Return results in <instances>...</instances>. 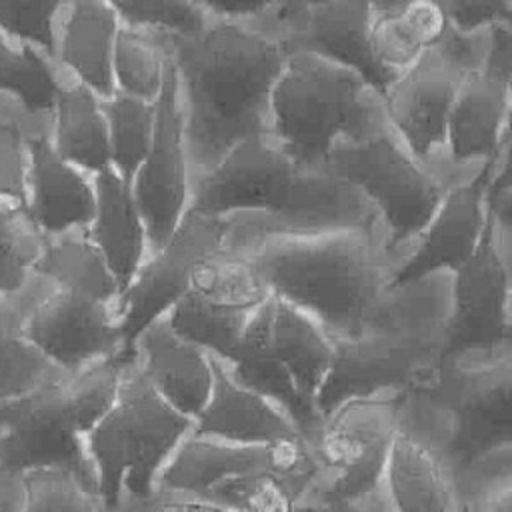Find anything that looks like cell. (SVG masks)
<instances>
[{"label":"cell","mask_w":512,"mask_h":512,"mask_svg":"<svg viewBox=\"0 0 512 512\" xmlns=\"http://www.w3.org/2000/svg\"><path fill=\"white\" fill-rule=\"evenodd\" d=\"M384 124L382 94L360 74L306 52L286 54L270 94L266 134L296 164L324 170L340 142Z\"/></svg>","instance_id":"52a82bcc"},{"label":"cell","mask_w":512,"mask_h":512,"mask_svg":"<svg viewBox=\"0 0 512 512\" xmlns=\"http://www.w3.org/2000/svg\"><path fill=\"white\" fill-rule=\"evenodd\" d=\"M22 334L50 364L66 374L128 354L116 304L50 284L28 304Z\"/></svg>","instance_id":"9a60e30c"},{"label":"cell","mask_w":512,"mask_h":512,"mask_svg":"<svg viewBox=\"0 0 512 512\" xmlns=\"http://www.w3.org/2000/svg\"><path fill=\"white\" fill-rule=\"evenodd\" d=\"M102 100L108 126L110 166L130 182L144 160L156 124V102L114 92Z\"/></svg>","instance_id":"d6a6232c"},{"label":"cell","mask_w":512,"mask_h":512,"mask_svg":"<svg viewBox=\"0 0 512 512\" xmlns=\"http://www.w3.org/2000/svg\"><path fill=\"white\" fill-rule=\"evenodd\" d=\"M486 32L464 34L446 22L440 40L382 90L388 128L448 186H454L444 166L448 116L462 80L482 68Z\"/></svg>","instance_id":"8fae6325"},{"label":"cell","mask_w":512,"mask_h":512,"mask_svg":"<svg viewBox=\"0 0 512 512\" xmlns=\"http://www.w3.org/2000/svg\"><path fill=\"white\" fill-rule=\"evenodd\" d=\"M188 210L224 222L228 252L268 236L384 228L356 186L328 170L302 168L266 132L246 138L196 176Z\"/></svg>","instance_id":"6da1fadb"},{"label":"cell","mask_w":512,"mask_h":512,"mask_svg":"<svg viewBox=\"0 0 512 512\" xmlns=\"http://www.w3.org/2000/svg\"><path fill=\"white\" fill-rule=\"evenodd\" d=\"M398 402V394L350 396L322 414L306 438L314 466L308 504L314 510L384 484L398 434Z\"/></svg>","instance_id":"7c38bea8"},{"label":"cell","mask_w":512,"mask_h":512,"mask_svg":"<svg viewBox=\"0 0 512 512\" xmlns=\"http://www.w3.org/2000/svg\"><path fill=\"white\" fill-rule=\"evenodd\" d=\"M212 364V386L202 410L192 420V434L242 444H268L300 436L268 396L240 382L224 362L212 358Z\"/></svg>","instance_id":"603a6c76"},{"label":"cell","mask_w":512,"mask_h":512,"mask_svg":"<svg viewBox=\"0 0 512 512\" xmlns=\"http://www.w3.org/2000/svg\"><path fill=\"white\" fill-rule=\"evenodd\" d=\"M392 512H456L452 470L430 448L398 432L384 474Z\"/></svg>","instance_id":"4316f807"},{"label":"cell","mask_w":512,"mask_h":512,"mask_svg":"<svg viewBox=\"0 0 512 512\" xmlns=\"http://www.w3.org/2000/svg\"><path fill=\"white\" fill-rule=\"evenodd\" d=\"M510 102V76L478 68L462 80L444 144V166L454 184L478 178L510 138Z\"/></svg>","instance_id":"d6986e66"},{"label":"cell","mask_w":512,"mask_h":512,"mask_svg":"<svg viewBox=\"0 0 512 512\" xmlns=\"http://www.w3.org/2000/svg\"><path fill=\"white\" fill-rule=\"evenodd\" d=\"M452 272L392 284L360 328L334 342L322 414L350 396L406 394L434 382L450 344Z\"/></svg>","instance_id":"277c9868"},{"label":"cell","mask_w":512,"mask_h":512,"mask_svg":"<svg viewBox=\"0 0 512 512\" xmlns=\"http://www.w3.org/2000/svg\"><path fill=\"white\" fill-rule=\"evenodd\" d=\"M64 78L52 58L0 32V98L14 102L28 120L50 122Z\"/></svg>","instance_id":"f546056e"},{"label":"cell","mask_w":512,"mask_h":512,"mask_svg":"<svg viewBox=\"0 0 512 512\" xmlns=\"http://www.w3.org/2000/svg\"><path fill=\"white\" fill-rule=\"evenodd\" d=\"M44 246L26 212L0 208V298H18L30 286Z\"/></svg>","instance_id":"e575fe53"},{"label":"cell","mask_w":512,"mask_h":512,"mask_svg":"<svg viewBox=\"0 0 512 512\" xmlns=\"http://www.w3.org/2000/svg\"><path fill=\"white\" fill-rule=\"evenodd\" d=\"M372 22L374 14L366 0H280L252 24L284 54L306 52L346 66L382 94L392 76L374 60Z\"/></svg>","instance_id":"5bb4252c"},{"label":"cell","mask_w":512,"mask_h":512,"mask_svg":"<svg viewBox=\"0 0 512 512\" xmlns=\"http://www.w3.org/2000/svg\"><path fill=\"white\" fill-rule=\"evenodd\" d=\"M266 296L244 260L220 250L196 268L190 288L164 318L174 332L208 356L230 362L256 306Z\"/></svg>","instance_id":"4fadbf2b"},{"label":"cell","mask_w":512,"mask_h":512,"mask_svg":"<svg viewBox=\"0 0 512 512\" xmlns=\"http://www.w3.org/2000/svg\"><path fill=\"white\" fill-rule=\"evenodd\" d=\"M44 286L46 282H42L38 292ZM24 294H20L18 298H0V404L30 392L32 388L60 374H66L50 364L24 338L22 318L28 304L34 300L28 298L24 302Z\"/></svg>","instance_id":"4dcf8cb0"},{"label":"cell","mask_w":512,"mask_h":512,"mask_svg":"<svg viewBox=\"0 0 512 512\" xmlns=\"http://www.w3.org/2000/svg\"><path fill=\"white\" fill-rule=\"evenodd\" d=\"M170 58L192 180L268 130L284 50L246 22L212 20L192 34H156Z\"/></svg>","instance_id":"7a4b0ae2"},{"label":"cell","mask_w":512,"mask_h":512,"mask_svg":"<svg viewBox=\"0 0 512 512\" xmlns=\"http://www.w3.org/2000/svg\"><path fill=\"white\" fill-rule=\"evenodd\" d=\"M206 18L252 24L266 16L280 0H186Z\"/></svg>","instance_id":"ab89813d"},{"label":"cell","mask_w":512,"mask_h":512,"mask_svg":"<svg viewBox=\"0 0 512 512\" xmlns=\"http://www.w3.org/2000/svg\"><path fill=\"white\" fill-rule=\"evenodd\" d=\"M220 250H226L224 222L216 216L188 210L172 236L144 258L120 292L118 312L126 352L134 336L146 324L164 316L190 288L196 268Z\"/></svg>","instance_id":"e0dca14e"},{"label":"cell","mask_w":512,"mask_h":512,"mask_svg":"<svg viewBox=\"0 0 512 512\" xmlns=\"http://www.w3.org/2000/svg\"><path fill=\"white\" fill-rule=\"evenodd\" d=\"M124 360L120 354L82 372L60 374L0 404V478L16 486L28 470L62 468L94 492L86 434L110 406Z\"/></svg>","instance_id":"8992f818"},{"label":"cell","mask_w":512,"mask_h":512,"mask_svg":"<svg viewBox=\"0 0 512 512\" xmlns=\"http://www.w3.org/2000/svg\"><path fill=\"white\" fill-rule=\"evenodd\" d=\"M120 18L104 0H66L54 40V62L100 98L114 94L112 48Z\"/></svg>","instance_id":"cb8c5ba5"},{"label":"cell","mask_w":512,"mask_h":512,"mask_svg":"<svg viewBox=\"0 0 512 512\" xmlns=\"http://www.w3.org/2000/svg\"><path fill=\"white\" fill-rule=\"evenodd\" d=\"M168 54L154 32L120 24L112 48L114 92L156 102L164 86Z\"/></svg>","instance_id":"1f68e13d"},{"label":"cell","mask_w":512,"mask_h":512,"mask_svg":"<svg viewBox=\"0 0 512 512\" xmlns=\"http://www.w3.org/2000/svg\"><path fill=\"white\" fill-rule=\"evenodd\" d=\"M446 18L434 0H412L404 8L374 16L370 46L378 66L392 78L410 68L442 36Z\"/></svg>","instance_id":"f1b7e54d"},{"label":"cell","mask_w":512,"mask_h":512,"mask_svg":"<svg viewBox=\"0 0 512 512\" xmlns=\"http://www.w3.org/2000/svg\"><path fill=\"white\" fill-rule=\"evenodd\" d=\"M32 274L52 288L84 294L118 306L120 284L86 230L44 238Z\"/></svg>","instance_id":"83f0119b"},{"label":"cell","mask_w":512,"mask_h":512,"mask_svg":"<svg viewBox=\"0 0 512 512\" xmlns=\"http://www.w3.org/2000/svg\"><path fill=\"white\" fill-rule=\"evenodd\" d=\"M2 512H10V510H2Z\"/></svg>","instance_id":"ee69618b"},{"label":"cell","mask_w":512,"mask_h":512,"mask_svg":"<svg viewBox=\"0 0 512 512\" xmlns=\"http://www.w3.org/2000/svg\"><path fill=\"white\" fill-rule=\"evenodd\" d=\"M324 170L344 178L370 200L388 232L398 268L450 188L400 142L388 124L340 142Z\"/></svg>","instance_id":"30bf717a"},{"label":"cell","mask_w":512,"mask_h":512,"mask_svg":"<svg viewBox=\"0 0 512 512\" xmlns=\"http://www.w3.org/2000/svg\"><path fill=\"white\" fill-rule=\"evenodd\" d=\"M130 190L144 222L148 254H152L172 236L188 212L192 196V172L170 58L164 86L156 100L154 136L144 160L130 178Z\"/></svg>","instance_id":"ac0fdd59"},{"label":"cell","mask_w":512,"mask_h":512,"mask_svg":"<svg viewBox=\"0 0 512 512\" xmlns=\"http://www.w3.org/2000/svg\"><path fill=\"white\" fill-rule=\"evenodd\" d=\"M412 0H366V4L370 6L374 16H384L390 12H396L400 8H404L406 4H410Z\"/></svg>","instance_id":"b9f144b4"},{"label":"cell","mask_w":512,"mask_h":512,"mask_svg":"<svg viewBox=\"0 0 512 512\" xmlns=\"http://www.w3.org/2000/svg\"><path fill=\"white\" fill-rule=\"evenodd\" d=\"M116 512H230L198 494L156 484L146 496L124 504Z\"/></svg>","instance_id":"f35d334b"},{"label":"cell","mask_w":512,"mask_h":512,"mask_svg":"<svg viewBox=\"0 0 512 512\" xmlns=\"http://www.w3.org/2000/svg\"><path fill=\"white\" fill-rule=\"evenodd\" d=\"M486 226L484 172L478 178L450 186L432 218L414 240L394 282H406L430 272L458 270L476 250Z\"/></svg>","instance_id":"44dd1931"},{"label":"cell","mask_w":512,"mask_h":512,"mask_svg":"<svg viewBox=\"0 0 512 512\" xmlns=\"http://www.w3.org/2000/svg\"><path fill=\"white\" fill-rule=\"evenodd\" d=\"M10 512H100V504L72 472L34 468L16 478V502Z\"/></svg>","instance_id":"836d02e7"},{"label":"cell","mask_w":512,"mask_h":512,"mask_svg":"<svg viewBox=\"0 0 512 512\" xmlns=\"http://www.w3.org/2000/svg\"><path fill=\"white\" fill-rule=\"evenodd\" d=\"M6 488H16V486H10V484H6V482L0 478V512H2V510H12V508H14V502H16V494L8 496V494H6Z\"/></svg>","instance_id":"7bdbcfd3"},{"label":"cell","mask_w":512,"mask_h":512,"mask_svg":"<svg viewBox=\"0 0 512 512\" xmlns=\"http://www.w3.org/2000/svg\"><path fill=\"white\" fill-rule=\"evenodd\" d=\"M334 342L300 310L268 294L254 310L228 370L268 396L306 440L322 420L318 404Z\"/></svg>","instance_id":"9c48e42d"},{"label":"cell","mask_w":512,"mask_h":512,"mask_svg":"<svg viewBox=\"0 0 512 512\" xmlns=\"http://www.w3.org/2000/svg\"><path fill=\"white\" fill-rule=\"evenodd\" d=\"M512 224L492 218L474 254L452 272L448 350L512 342Z\"/></svg>","instance_id":"2e32d148"},{"label":"cell","mask_w":512,"mask_h":512,"mask_svg":"<svg viewBox=\"0 0 512 512\" xmlns=\"http://www.w3.org/2000/svg\"><path fill=\"white\" fill-rule=\"evenodd\" d=\"M128 356L172 408L194 420L208 398L214 376L212 358L204 350L174 332L160 316L134 336Z\"/></svg>","instance_id":"7402d4cb"},{"label":"cell","mask_w":512,"mask_h":512,"mask_svg":"<svg viewBox=\"0 0 512 512\" xmlns=\"http://www.w3.org/2000/svg\"><path fill=\"white\" fill-rule=\"evenodd\" d=\"M66 0H0V32L54 60L56 28Z\"/></svg>","instance_id":"d590c367"},{"label":"cell","mask_w":512,"mask_h":512,"mask_svg":"<svg viewBox=\"0 0 512 512\" xmlns=\"http://www.w3.org/2000/svg\"><path fill=\"white\" fill-rule=\"evenodd\" d=\"M448 26L474 34L498 24H512V0H434Z\"/></svg>","instance_id":"74e56055"},{"label":"cell","mask_w":512,"mask_h":512,"mask_svg":"<svg viewBox=\"0 0 512 512\" xmlns=\"http://www.w3.org/2000/svg\"><path fill=\"white\" fill-rule=\"evenodd\" d=\"M232 254L268 294L306 314L332 342L360 328L398 268L382 226L268 236Z\"/></svg>","instance_id":"3957f363"},{"label":"cell","mask_w":512,"mask_h":512,"mask_svg":"<svg viewBox=\"0 0 512 512\" xmlns=\"http://www.w3.org/2000/svg\"><path fill=\"white\" fill-rule=\"evenodd\" d=\"M94 216L86 228L110 272L122 288L148 256L146 230L136 208L130 182L112 166L94 174Z\"/></svg>","instance_id":"d4e9b609"},{"label":"cell","mask_w":512,"mask_h":512,"mask_svg":"<svg viewBox=\"0 0 512 512\" xmlns=\"http://www.w3.org/2000/svg\"><path fill=\"white\" fill-rule=\"evenodd\" d=\"M54 150L76 168L94 176L110 168L108 126L102 100L88 86L64 78L48 128Z\"/></svg>","instance_id":"484cf974"},{"label":"cell","mask_w":512,"mask_h":512,"mask_svg":"<svg viewBox=\"0 0 512 512\" xmlns=\"http://www.w3.org/2000/svg\"><path fill=\"white\" fill-rule=\"evenodd\" d=\"M50 126L26 134V212L42 238L86 230L94 216V180L52 146Z\"/></svg>","instance_id":"ffe728a7"},{"label":"cell","mask_w":512,"mask_h":512,"mask_svg":"<svg viewBox=\"0 0 512 512\" xmlns=\"http://www.w3.org/2000/svg\"><path fill=\"white\" fill-rule=\"evenodd\" d=\"M120 24L154 34H192L204 28L206 18L186 0H104Z\"/></svg>","instance_id":"8d00e7d4"},{"label":"cell","mask_w":512,"mask_h":512,"mask_svg":"<svg viewBox=\"0 0 512 512\" xmlns=\"http://www.w3.org/2000/svg\"><path fill=\"white\" fill-rule=\"evenodd\" d=\"M190 430L192 418L172 408L126 354L116 394L86 434L100 512L146 496Z\"/></svg>","instance_id":"ba28073f"},{"label":"cell","mask_w":512,"mask_h":512,"mask_svg":"<svg viewBox=\"0 0 512 512\" xmlns=\"http://www.w3.org/2000/svg\"><path fill=\"white\" fill-rule=\"evenodd\" d=\"M512 342L448 350L430 386L400 396L398 432L430 448L454 472L512 444Z\"/></svg>","instance_id":"5b68a950"},{"label":"cell","mask_w":512,"mask_h":512,"mask_svg":"<svg viewBox=\"0 0 512 512\" xmlns=\"http://www.w3.org/2000/svg\"><path fill=\"white\" fill-rule=\"evenodd\" d=\"M322 512H392V510H390V502H388V496H386V490L382 484L376 490H370L356 498L334 502V504L326 506Z\"/></svg>","instance_id":"60d3db41"}]
</instances>
